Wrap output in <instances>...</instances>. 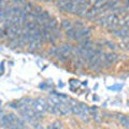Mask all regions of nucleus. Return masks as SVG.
Listing matches in <instances>:
<instances>
[{
	"label": "nucleus",
	"instance_id": "obj_26",
	"mask_svg": "<svg viewBox=\"0 0 129 129\" xmlns=\"http://www.w3.org/2000/svg\"><path fill=\"white\" fill-rule=\"evenodd\" d=\"M126 27H128V28H129V17L126 19Z\"/></svg>",
	"mask_w": 129,
	"mask_h": 129
},
{
	"label": "nucleus",
	"instance_id": "obj_19",
	"mask_svg": "<svg viewBox=\"0 0 129 129\" xmlns=\"http://www.w3.org/2000/svg\"><path fill=\"white\" fill-rule=\"evenodd\" d=\"M104 43L107 44L108 47L110 48V50H113V51L116 50V44H115L114 42H111V41H104Z\"/></svg>",
	"mask_w": 129,
	"mask_h": 129
},
{
	"label": "nucleus",
	"instance_id": "obj_13",
	"mask_svg": "<svg viewBox=\"0 0 129 129\" xmlns=\"http://www.w3.org/2000/svg\"><path fill=\"white\" fill-rule=\"evenodd\" d=\"M61 26H62V28H64V29H66V31L73 28V25H72V23H71L70 21H68V19H63V21L61 22Z\"/></svg>",
	"mask_w": 129,
	"mask_h": 129
},
{
	"label": "nucleus",
	"instance_id": "obj_21",
	"mask_svg": "<svg viewBox=\"0 0 129 129\" xmlns=\"http://www.w3.org/2000/svg\"><path fill=\"white\" fill-rule=\"evenodd\" d=\"M68 3V1H57V7L59 8L60 10H62L64 7H66V5Z\"/></svg>",
	"mask_w": 129,
	"mask_h": 129
},
{
	"label": "nucleus",
	"instance_id": "obj_14",
	"mask_svg": "<svg viewBox=\"0 0 129 129\" xmlns=\"http://www.w3.org/2000/svg\"><path fill=\"white\" fill-rule=\"evenodd\" d=\"M119 122H120V124H122L123 126L129 128V117H127V116H124V115H120Z\"/></svg>",
	"mask_w": 129,
	"mask_h": 129
},
{
	"label": "nucleus",
	"instance_id": "obj_3",
	"mask_svg": "<svg viewBox=\"0 0 129 129\" xmlns=\"http://www.w3.org/2000/svg\"><path fill=\"white\" fill-rule=\"evenodd\" d=\"M57 108L59 110V113H60V114H62V115L68 114L69 111L71 110V107L69 106V103H68V102H62V101H61V103H60Z\"/></svg>",
	"mask_w": 129,
	"mask_h": 129
},
{
	"label": "nucleus",
	"instance_id": "obj_4",
	"mask_svg": "<svg viewBox=\"0 0 129 129\" xmlns=\"http://www.w3.org/2000/svg\"><path fill=\"white\" fill-rule=\"evenodd\" d=\"M60 47V52H61V55L66 56V55H69L70 53H72V51H73V47H72L71 44L69 43H63Z\"/></svg>",
	"mask_w": 129,
	"mask_h": 129
},
{
	"label": "nucleus",
	"instance_id": "obj_27",
	"mask_svg": "<svg viewBox=\"0 0 129 129\" xmlns=\"http://www.w3.org/2000/svg\"><path fill=\"white\" fill-rule=\"evenodd\" d=\"M128 3H129V1H128Z\"/></svg>",
	"mask_w": 129,
	"mask_h": 129
},
{
	"label": "nucleus",
	"instance_id": "obj_12",
	"mask_svg": "<svg viewBox=\"0 0 129 129\" xmlns=\"http://www.w3.org/2000/svg\"><path fill=\"white\" fill-rule=\"evenodd\" d=\"M41 42L42 41H35V42H30L29 43V50L32 52V51H36L38 48L41 47Z\"/></svg>",
	"mask_w": 129,
	"mask_h": 129
},
{
	"label": "nucleus",
	"instance_id": "obj_10",
	"mask_svg": "<svg viewBox=\"0 0 129 129\" xmlns=\"http://www.w3.org/2000/svg\"><path fill=\"white\" fill-rule=\"evenodd\" d=\"M106 59H107L108 62L113 63V62L117 61L118 56L116 55V54H114V53H108V54H106Z\"/></svg>",
	"mask_w": 129,
	"mask_h": 129
},
{
	"label": "nucleus",
	"instance_id": "obj_23",
	"mask_svg": "<svg viewBox=\"0 0 129 129\" xmlns=\"http://www.w3.org/2000/svg\"><path fill=\"white\" fill-rule=\"evenodd\" d=\"M89 113H90V114H92V116L96 115V113H97V107H91V108H89Z\"/></svg>",
	"mask_w": 129,
	"mask_h": 129
},
{
	"label": "nucleus",
	"instance_id": "obj_2",
	"mask_svg": "<svg viewBox=\"0 0 129 129\" xmlns=\"http://www.w3.org/2000/svg\"><path fill=\"white\" fill-rule=\"evenodd\" d=\"M107 21H108V27L110 29H114L117 27V25L119 24V18L117 17L116 14H110L107 16Z\"/></svg>",
	"mask_w": 129,
	"mask_h": 129
},
{
	"label": "nucleus",
	"instance_id": "obj_18",
	"mask_svg": "<svg viewBox=\"0 0 129 129\" xmlns=\"http://www.w3.org/2000/svg\"><path fill=\"white\" fill-rule=\"evenodd\" d=\"M97 23H98L99 25H101V26L108 27V21H107V17H100V18H98V21H97Z\"/></svg>",
	"mask_w": 129,
	"mask_h": 129
},
{
	"label": "nucleus",
	"instance_id": "obj_9",
	"mask_svg": "<svg viewBox=\"0 0 129 129\" xmlns=\"http://www.w3.org/2000/svg\"><path fill=\"white\" fill-rule=\"evenodd\" d=\"M32 109H34L36 112H38V113H43V112L47 111L45 107L42 106V104H40V103H38V102H36V101H35L34 104H32Z\"/></svg>",
	"mask_w": 129,
	"mask_h": 129
},
{
	"label": "nucleus",
	"instance_id": "obj_22",
	"mask_svg": "<svg viewBox=\"0 0 129 129\" xmlns=\"http://www.w3.org/2000/svg\"><path fill=\"white\" fill-rule=\"evenodd\" d=\"M51 128H52V129H60V128H61V123L55 122V123L51 126Z\"/></svg>",
	"mask_w": 129,
	"mask_h": 129
},
{
	"label": "nucleus",
	"instance_id": "obj_16",
	"mask_svg": "<svg viewBox=\"0 0 129 129\" xmlns=\"http://www.w3.org/2000/svg\"><path fill=\"white\" fill-rule=\"evenodd\" d=\"M75 31H76V29H74V28L67 30V31H66V36H67V37L69 38V39H74V37H75Z\"/></svg>",
	"mask_w": 129,
	"mask_h": 129
},
{
	"label": "nucleus",
	"instance_id": "obj_24",
	"mask_svg": "<svg viewBox=\"0 0 129 129\" xmlns=\"http://www.w3.org/2000/svg\"><path fill=\"white\" fill-rule=\"evenodd\" d=\"M110 89H116V88H122V85H116V86H113V87H109Z\"/></svg>",
	"mask_w": 129,
	"mask_h": 129
},
{
	"label": "nucleus",
	"instance_id": "obj_17",
	"mask_svg": "<svg viewBox=\"0 0 129 129\" xmlns=\"http://www.w3.org/2000/svg\"><path fill=\"white\" fill-rule=\"evenodd\" d=\"M118 1H108L106 2V6L108 9H110V8H113V9H115V7H117L118 6Z\"/></svg>",
	"mask_w": 129,
	"mask_h": 129
},
{
	"label": "nucleus",
	"instance_id": "obj_11",
	"mask_svg": "<svg viewBox=\"0 0 129 129\" xmlns=\"http://www.w3.org/2000/svg\"><path fill=\"white\" fill-rule=\"evenodd\" d=\"M47 102L51 104V106H54V107H58L60 103H61V101H60V99L57 98V97H51L50 99L47 100Z\"/></svg>",
	"mask_w": 129,
	"mask_h": 129
},
{
	"label": "nucleus",
	"instance_id": "obj_20",
	"mask_svg": "<svg viewBox=\"0 0 129 129\" xmlns=\"http://www.w3.org/2000/svg\"><path fill=\"white\" fill-rule=\"evenodd\" d=\"M16 126H17L18 128H21V129H23L24 127H25V122H24L23 119H21V118H17V120H16Z\"/></svg>",
	"mask_w": 129,
	"mask_h": 129
},
{
	"label": "nucleus",
	"instance_id": "obj_15",
	"mask_svg": "<svg viewBox=\"0 0 129 129\" xmlns=\"http://www.w3.org/2000/svg\"><path fill=\"white\" fill-rule=\"evenodd\" d=\"M71 112L72 113H74L75 115H78V116H82V111H81V109L79 106H75V107H71Z\"/></svg>",
	"mask_w": 129,
	"mask_h": 129
},
{
	"label": "nucleus",
	"instance_id": "obj_5",
	"mask_svg": "<svg viewBox=\"0 0 129 129\" xmlns=\"http://www.w3.org/2000/svg\"><path fill=\"white\" fill-rule=\"evenodd\" d=\"M113 31V34H115L116 36H118V37H127V36L129 35V28L128 27H125L123 28V29L120 30H111Z\"/></svg>",
	"mask_w": 129,
	"mask_h": 129
},
{
	"label": "nucleus",
	"instance_id": "obj_1",
	"mask_svg": "<svg viewBox=\"0 0 129 129\" xmlns=\"http://www.w3.org/2000/svg\"><path fill=\"white\" fill-rule=\"evenodd\" d=\"M89 35H90V30H89V29H86V28H82V29H76L74 40L81 42L82 40L87 39Z\"/></svg>",
	"mask_w": 129,
	"mask_h": 129
},
{
	"label": "nucleus",
	"instance_id": "obj_25",
	"mask_svg": "<svg viewBox=\"0 0 129 129\" xmlns=\"http://www.w3.org/2000/svg\"><path fill=\"white\" fill-rule=\"evenodd\" d=\"M5 72V66H3V62H2V64H1V73H3Z\"/></svg>",
	"mask_w": 129,
	"mask_h": 129
},
{
	"label": "nucleus",
	"instance_id": "obj_7",
	"mask_svg": "<svg viewBox=\"0 0 129 129\" xmlns=\"http://www.w3.org/2000/svg\"><path fill=\"white\" fill-rule=\"evenodd\" d=\"M12 124L10 120H9V118H8V115H3L2 114V116H1V126H2V128H10L11 126H12Z\"/></svg>",
	"mask_w": 129,
	"mask_h": 129
},
{
	"label": "nucleus",
	"instance_id": "obj_8",
	"mask_svg": "<svg viewBox=\"0 0 129 129\" xmlns=\"http://www.w3.org/2000/svg\"><path fill=\"white\" fill-rule=\"evenodd\" d=\"M99 11H100V9H97L96 7H92V8H90V9L87 11L86 17H88V18H92V17H95V16L99 13Z\"/></svg>",
	"mask_w": 129,
	"mask_h": 129
},
{
	"label": "nucleus",
	"instance_id": "obj_6",
	"mask_svg": "<svg viewBox=\"0 0 129 129\" xmlns=\"http://www.w3.org/2000/svg\"><path fill=\"white\" fill-rule=\"evenodd\" d=\"M48 54L51 56H55V57H60L61 56V52H60V47L59 46H54L48 51Z\"/></svg>",
	"mask_w": 129,
	"mask_h": 129
}]
</instances>
